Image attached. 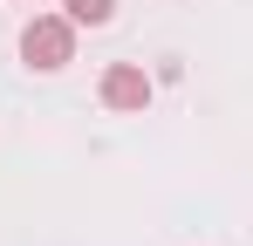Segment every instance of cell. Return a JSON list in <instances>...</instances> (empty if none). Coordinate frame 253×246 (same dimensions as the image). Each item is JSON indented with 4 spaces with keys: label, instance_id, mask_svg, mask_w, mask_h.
Returning <instances> with one entry per match:
<instances>
[{
    "label": "cell",
    "instance_id": "obj_3",
    "mask_svg": "<svg viewBox=\"0 0 253 246\" xmlns=\"http://www.w3.org/2000/svg\"><path fill=\"white\" fill-rule=\"evenodd\" d=\"M110 14H117V0H69V21L76 28H103Z\"/></svg>",
    "mask_w": 253,
    "mask_h": 246
},
{
    "label": "cell",
    "instance_id": "obj_1",
    "mask_svg": "<svg viewBox=\"0 0 253 246\" xmlns=\"http://www.w3.org/2000/svg\"><path fill=\"white\" fill-rule=\"evenodd\" d=\"M21 55H28V69H62L69 55H76V21L69 14H35L28 28H21Z\"/></svg>",
    "mask_w": 253,
    "mask_h": 246
},
{
    "label": "cell",
    "instance_id": "obj_2",
    "mask_svg": "<svg viewBox=\"0 0 253 246\" xmlns=\"http://www.w3.org/2000/svg\"><path fill=\"white\" fill-rule=\"evenodd\" d=\"M103 103H110V110H144V103H151V76H144L137 62H117V69L103 76Z\"/></svg>",
    "mask_w": 253,
    "mask_h": 246
}]
</instances>
